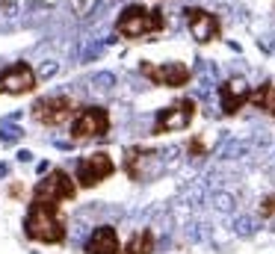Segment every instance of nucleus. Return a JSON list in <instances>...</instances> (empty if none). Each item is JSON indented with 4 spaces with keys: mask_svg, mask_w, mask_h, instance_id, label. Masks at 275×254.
Here are the masks:
<instances>
[{
    "mask_svg": "<svg viewBox=\"0 0 275 254\" xmlns=\"http://www.w3.org/2000/svg\"><path fill=\"white\" fill-rule=\"evenodd\" d=\"M24 234L30 236L33 242L60 246V242H65V234H68V219L60 210V204L30 201L27 219H24Z\"/></svg>",
    "mask_w": 275,
    "mask_h": 254,
    "instance_id": "obj_1",
    "label": "nucleus"
},
{
    "mask_svg": "<svg viewBox=\"0 0 275 254\" xmlns=\"http://www.w3.org/2000/svg\"><path fill=\"white\" fill-rule=\"evenodd\" d=\"M166 30V15L160 6H142V3H130L116 21V32L122 38L139 42V38H151Z\"/></svg>",
    "mask_w": 275,
    "mask_h": 254,
    "instance_id": "obj_2",
    "label": "nucleus"
},
{
    "mask_svg": "<svg viewBox=\"0 0 275 254\" xmlns=\"http://www.w3.org/2000/svg\"><path fill=\"white\" fill-rule=\"evenodd\" d=\"M110 133V110L101 104H86L77 110L71 122V142H89V139H104Z\"/></svg>",
    "mask_w": 275,
    "mask_h": 254,
    "instance_id": "obj_3",
    "label": "nucleus"
},
{
    "mask_svg": "<svg viewBox=\"0 0 275 254\" xmlns=\"http://www.w3.org/2000/svg\"><path fill=\"white\" fill-rule=\"evenodd\" d=\"M77 195V184L71 180V174L65 168H51L42 180H36L30 198L42 201V204H62V201H74Z\"/></svg>",
    "mask_w": 275,
    "mask_h": 254,
    "instance_id": "obj_4",
    "label": "nucleus"
},
{
    "mask_svg": "<svg viewBox=\"0 0 275 254\" xmlns=\"http://www.w3.org/2000/svg\"><path fill=\"white\" fill-rule=\"evenodd\" d=\"M195 110H198L195 98H178V100H172L169 106L157 110L151 136H163V133H178V130H186V127L195 122Z\"/></svg>",
    "mask_w": 275,
    "mask_h": 254,
    "instance_id": "obj_5",
    "label": "nucleus"
},
{
    "mask_svg": "<svg viewBox=\"0 0 275 254\" xmlns=\"http://www.w3.org/2000/svg\"><path fill=\"white\" fill-rule=\"evenodd\" d=\"M30 116L42 127H62V124H68V122H74L77 106H74V100L68 95H48V98H39L33 104Z\"/></svg>",
    "mask_w": 275,
    "mask_h": 254,
    "instance_id": "obj_6",
    "label": "nucleus"
},
{
    "mask_svg": "<svg viewBox=\"0 0 275 254\" xmlns=\"http://www.w3.org/2000/svg\"><path fill=\"white\" fill-rule=\"evenodd\" d=\"M116 174V162L107 151H95V154H86V157L77 160V172H74V180L83 186V190H92L98 184H104L107 178Z\"/></svg>",
    "mask_w": 275,
    "mask_h": 254,
    "instance_id": "obj_7",
    "label": "nucleus"
},
{
    "mask_svg": "<svg viewBox=\"0 0 275 254\" xmlns=\"http://www.w3.org/2000/svg\"><path fill=\"white\" fill-rule=\"evenodd\" d=\"M139 71H142V77L154 83V86H166V89H181L189 83V77H192V71H189V65L183 62H142L139 65Z\"/></svg>",
    "mask_w": 275,
    "mask_h": 254,
    "instance_id": "obj_8",
    "label": "nucleus"
},
{
    "mask_svg": "<svg viewBox=\"0 0 275 254\" xmlns=\"http://www.w3.org/2000/svg\"><path fill=\"white\" fill-rule=\"evenodd\" d=\"M183 18H186V27L192 32V38L198 44H210L222 36V21L219 15L207 12V9H198V6H186L183 9Z\"/></svg>",
    "mask_w": 275,
    "mask_h": 254,
    "instance_id": "obj_9",
    "label": "nucleus"
},
{
    "mask_svg": "<svg viewBox=\"0 0 275 254\" xmlns=\"http://www.w3.org/2000/svg\"><path fill=\"white\" fill-rule=\"evenodd\" d=\"M36 86H39V77L27 62H15L0 71V95H30Z\"/></svg>",
    "mask_w": 275,
    "mask_h": 254,
    "instance_id": "obj_10",
    "label": "nucleus"
},
{
    "mask_svg": "<svg viewBox=\"0 0 275 254\" xmlns=\"http://www.w3.org/2000/svg\"><path fill=\"white\" fill-rule=\"evenodd\" d=\"M245 104H251V86L243 77H228L219 86V106L225 116H237Z\"/></svg>",
    "mask_w": 275,
    "mask_h": 254,
    "instance_id": "obj_11",
    "label": "nucleus"
},
{
    "mask_svg": "<svg viewBox=\"0 0 275 254\" xmlns=\"http://www.w3.org/2000/svg\"><path fill=\"white\" fill-rule=\"evenodd\" d=\"M86 254H122V246H119V230L113 224H98L89 234L86 246H83Z\"/></svg>",
    "mask_w": 275,
    "mask_h": 254,
    "instance_id": "obj_12",
    "label": "nucleus"
},
{
    "mask_svg": "<svg viewBox=\"0 0 275 254\" xmlns=\"http://www.w3.org/2000/svg\"><path fill=\"white\" fill-rule=\"evenodd\" d=\"M151 157H157V151L139 148V145H133V148H127V151H124V172L130 174V180H142L139 162H145V160H151Z\"/></svg>",
    "mask_w": 275,
    "mask_h": 254,
    "instance_id": "obj_13",
    "label": "nucleus"
},
{
    "mask_svg": "<svg viewBox=\"0 0 275 254\" xmlns=\"http://www.w3.org/2000/svg\"><path fill=\"white\" fill-rule=\"evenodd\" d=\"M154 252V234L148 228L133 230V236L127 240V246L122 248V254H151Z\"/></svg>",
    "mask_w": 275,
    "mask_h": 254,
    "instance_id": "obj_14",
    "label": "nucleus"
},
{
    "mask_svg": "<svg viewBox=\"0 0 275 254\" xmlns=\"http://www.w3.org/2000/svg\"><path fill=\"white\" fill-rule=\"evenodd\" d=\"M251 106H257L260 112H266L269 118H275V83H263L251 92Z\"/></svg>",
    "mask_w": 275,
    "mask_h": 254,
    "instance_id": "obj_15",
    "label": "nucleus"
},
{
    "mask_svg": "<svg viewBox=\"0 0 275 254\" xmlns=\"http://www.w3.org/2000/svg\"><path fill=\"white\" fill-rule=\"evenodd\" d=\"M234 230H237L240 236H251V234H254V222H251L248 216H240V219L234 222Z\"/></svg>",
    "mask_w": 275,
    "mask_h": 254,
    "instance_id": "obj_16",
    "label": "nucleus"
},
{
    "mask_svg": "<svg viewBox=\"0 0 275 254\" xmlns=\"http://www.w3.org/2000/svg\"><path fill=\"white\" fill-rule=\"evenodd\" d=\"M186 151H189L192 157H204V154H207V145H204V139H201V136H195V139L186 145Z\"/></svg>",
    "mask_w": 275,
    "mask_h": 254,
    "instance_id": "obj_17",
    "label": "nucleus"
},
{
    "mask_svg": "<svg viewBox=\"0 0 275 254\" xmlns=\"http://www.w3.org/2000/svg\"><path fill=\"white\" fill-rule=\"evenodd\" d=\"M260 216H275V195H266L260 201Z\"/></svg>",
    "mask_w": 275,
    "mask_h": 254,
    "instance_id": "obj_18",
    "label": "nucleus"
},
{
    "mask_svg": "<svg viewBox=\"0 0 275 254\" xmlns=\"http://www.w3.org/2000/svg\"><path fill=\"white\" fill-rule=\"evenodd\" d=\"M213 201H216V207H219V210H225V213H228V210H234V198H231V195H216Z\"/></svg>",
    "mask_w": 275,
    "mask_h": 254,
    "instance_id": "obj_19",
    "label": "nucleus"
}]
</instances>
